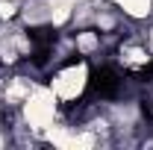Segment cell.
Returning a JSON list of instances; mask_svg holds the SVG:
<instances>
[{"instance_id": "1", "label": "cell", "mask_w": 153, "mask_h": 150, "mask_svg": "<svg viewBox=\"0 0 153 150\" xmlns=\"http://www.w3.org/2000/svg\"><path fill=\"white\" fill-rule=\"evenodd\" d=\"M124 88V74L115 65H100L88 76V97L94 100H115Z\"/></svg>"}]
</instances>
